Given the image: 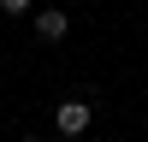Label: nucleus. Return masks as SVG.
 <instances>
[{
  "mask_svg": "<svg viewBox=\"0 0 148 142\" xmlns=\"http://www.w3.org/2000/svg\"><path fill=\"white\" fill-rule=\"evenodd\" d=\"M89 118H95L89 101H59V106H53V124L65 130V136H83V130H89Z\"/></svg>",
  "mask_w": 148,
  "mask_h": 142,
  "instance_id": "obj_1",
  "label": "nucleus"
},
{
  "mask_svg": "<svg viewBox=\"0 0 148 142\" xmlns=\"http://www.w3.org/2000/svg\"><path fill=\"white\" fill-rule=\"evenodd\" d=\"M30 24H36V36H42V42H59V36H65V24H71V18H65V12H36Z\"/></svg>",
  "mask_w": 148,
  "mask_h": 142,
  "instance_id": "obj_2",
  "label": "nucleus"
},
{
  "mask_svg": "<svg viewBox=\"0 0 148 142\" xmlns=\"http://www.w3.org/2000/svg\"><path fill=\"white\" fill-rule=\"evenodd\" d=\"M0 12H30V0H0Z\"/></svg>",
  "mask_w": 148,
  "mask_h": 142,
  "instance_id": "obj_3",
  "label": "nucleus"
},
{
  "mask_svg": "<svg viewBox=\"0 0 148 142\" xmlns=\"http://www.w3.org/2000/svg\"><path fill=\"white\" fill-rule=\"evenodd\" d=\"M24 142H42V136H24Z\"/></svg>",
  "mask_w": 148,
  "mask_h": 142,
  "instance_id": "obj_4",
  "label": "nucleus"
}]
</instances>
